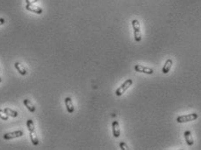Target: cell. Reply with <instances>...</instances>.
<instances>
[{
    "label": "cell",
    "mask_w": 201,
    "mask_h": 150,
    "mask_svg": "<svg viewBox=\"0 0 201 150\" xmlns=\"http://www.w3.org/2000/svg\"><path fill=\"white\" fill-rule=\"evenodd\" d=\"M65 105L67 107V110L68 113H73L74 112V106L73 104V101H72V99L70 97H66L65 98Z\"/></svg>",
    "instance_id": "8"
},
{
    "label": "cell",
    "mask_w": 201,
    "mask_h": 150,
    "mask_svg": "<svg viewBox=\"0 0 201 150\" xmlns=\"http://www.w3.org/2000/svg\"><path fill=\"white\" fill-rule=\"evenodd\" d=\"M26 127L28 128V131H29V134H30V138H31V142L33 145L37 146L39 145V139H38V136L36 135V132H35V127H34V122L33 120H28L26 121Z\"/></svg>",
    "instance_id": "1"
},
{
    "label": "cell",
    "mask_w": 201,
    "mask_h": 150,
    "mask_svg": "<svg viewBox=\"0 0 201 150\" xmlns=\"http://www.w3.org/2000/svg\"><path fill=\"white\" fill-rule=\"evenodd\" d=\"M184 135H185V139H186V143H187V145L193 146L194 144V140L193 135H192V133H191L189 130H187V131H186V132L184 133Z\"/></svg>",
    "instance_id": "11"
},
{
    "label": "cell",
    "mask_w": 201,
    "mask_h": 150,
    "mask_svg": "<svg viewBox=\"0 0 201 150\" xmlns=\"http://www.w3.org/2000/svg\"><path fill=\"white\" fill-rule=\"evenodd\" d=\"M14 66H15V68L17 69V71H18L20 74L23 75V76L27 74V71H26V69L25 68V67H24L21 63H19V62H16Z\"/></svg>",
    "instance_id": "12"
},
{
    "label": "cell",
    "mask_w": 201,
    "mask_h": 150,
    "mask_svg": "<svg viewBox=\"0 0 201 150\" xmlns=\"http://www.w3.org/2000/svg\"><path fill=\"white\" fill-rule=\"evenodd\" d=\"M23 103L24 105L26 106V108L30 111L31 112H35V110H36V108H35V106L34 105L31 103V101L30 99H24L23 100Z\"/></svg>",
    "instance_id": "13"
},
{
    "label": "cell",
    "mask_w": 201,
    "mask_h": 150,
    "mask_svg": "<svg viewBox=\"0 0 201 150\" xmlns=\"http://www.w3.org/2000/svg\"><path fill=\"white\" fill-rule=\"evenodd\" d=\"M23 135V131L18 130V131H14V132H10V133H7V134H5L4 136H3V138L5 140H12V139H14V138L21 137Z\"/></svg>",
    "instance_id": "6"
},
{
    "label": "cell",
    "mask_w": 201,
    "mask_h": 150,
    "mask_svg": "<svg viewBox=\"0 0 201 150\" xmlns=\"http://www.w3.org/2000/svg\"><path fill=\"white\" fill-rule=\"evenodd\" d=\"M0 119H2L3 120H9V116L7 115V113L5 112L3 109H0Z\"/></svg>",
    "instance_id": "15"
},
{
    "label": "cell",
    "mask_w": 201,
    "mask_h": 150,
    "mask_svg": "<svg viewBox=\"0 0 201 150\" xmlns=\"http://www.w3.org/2000/svg\"><path fill=\"white\" fill-rule=\"evenodd\" d=\"M172 65H173V61L172 60H170V59H168V60L165 61V63H164V65H163V67L162 68V73L163 74H167L170 71V68L172 67Z\"/></svg>",
    "instance_id": "10"
},
{
    "label": "cell",
    "mask_w": 201,
    "mask_h": 150,
    "mask_svg": "<svg viewBox=\"0 0 201 150\" xmlns=\"http://www.w3.org/2000/svg\"><path fill=\"white\" fill-rule=\"evenodd\" d=\"M2 82V79H1V78H0V83Z\"/></svg>",
    "instance_id": "19"
},
{
    "label": "cell",
    "mask_w": 201,
    "mask_h": 150,
    "mask_svg": "<svg viewBox=\"0 0 201 150\" xmlns=\"http://www.w3.org/2000/svg\"><path fill=\"white\" fill-rule=\"evenodd\" d=\"M120 148H121V149L123 150H127L129 149V148H128V146L126 145V143L124 142H120Z\"/></svg>",
    "instance_id": "16"
},
{
    "label": "cell",
    "mask_w": 201,
    "mask_h": 150,
    "mask_svg": "<svg viewBox=\"0 0 201 150\" xmlns=\"http://www.w3.org/2000/svg\"><path fill=\"white\" fill-rule=\"evenodd\" d=\"M134 69H135L136 72L145 73V74L151 75L154 73V70L152 68L147 67H144V66H142V65H136L134 67Z\"/></svg>",
    "instance_id": "5"
},
{
    "label": "cell",
    "mask_w": 201,
    "mask_h": 150,
    "mask_svg": "<svg viewBox=\"0 0 201 150\" xmlns=\"http://www.w3.org/2000/svg\"><path fill=\"white\" fill-rule=\"evenodd\" d=\"M198 117H199V115L195 112L186 114V115H181L177 118V122L178 123H186V122H189V121H193V120H197Z\"/></svg>",
    "instance_id": "3"
},
{
    "label": "cell",
    "mask_w": 201,
    "mask_h": 150,
    "mask_svg": "<svg viewBox=\"0 0 201 150\" xmlns=\"http://www.w3.org/2000/svg\"><path fill=\"white\" fill-rule=\"evenodd\" d=\"M132 27L134 30V38L137 42H140L142 40V33L140 28V23L137 19H133L131 21Z\"/></svg>",
    "instance_id": "2"
},
{
    "label": "cell",
    "mask_w": 201,
    "mask_h": 150,
    "mask_svg": "<svg viewBox=\"0 0 201 150\" xmlns=\"http://www.w3.org/2000/svg\"><path fill=\"white\" fill-rule=\"evenodd\" d=\"M4 111L7 113L8 116H10V117H12V118H16V117H18V113L17 111H14V110H12L11 108H5L4 109Z\"/></svg>",
    "instance_id": "14"
},
{
    "label": "cell",
    "mask_w": 201,
    "mask_h": 150,
    "mask_svg": "<svg viewBox=\"0 0 201 150\" xmlns=\"http://www.w3.org/2000/svg\"><path fill=\"white\" fill-rule=\"evenodd\" d=\"M39 0H25L26 4H34L36 2H38Z\"/></svg>",
    "instance_id": "17"
},
{
    "label": "cell",
    "mask_w": 201,
    "mask_h": 150,
    "mask_svg": "<svg viewBox=\"0 0 201 150\" xmlns=\"http://www.w3.org/2000/svg\"><path fill=\"white\" fill-rule=\"evenodd\" d=\"M25 9L29 11H32V12L36 13V14H41L43 12V10L41 8L34 5L33 4H26Z\"/></svg>",
    "instance_id": "7"
},
{
    "label": "cell",
    "mask_w": 201,
    "mask_h": 150,
    "mask_svg": "<svg viewBox=\"0 0 201 150\" xmlns=\"http://www.w3.org/2000/svg\"><path fill=\"white\" fill-rule=\"evenodd\" d=\"M5 23V19L3 18H0V25H3Z\"/></svg>",
    "instance_id": "18"
},
{
    "label": "cell",
    "mask_w": 201,
    "mask_h": 150,
    "mask_svg": "<svg viewBox=\"0 0 201 150\" xmlns=\"http://www.w3.org/2000/svg\"><path fill=\"white\" fill-rule=\"evenodd\" d=\"M132 84H133V80H130V79L127 80L125 82H124L122 84V86H121L120 87H118V88L116 89V95H117V96H122L124 93L131 86Z\"/></svg>",
    "instance_id": "4"
},
{
    "label": "cell",
    "mask_w": 201,
    "mask_h": 150,
    "mask_svg": "<svg viewBox=\"0 0 201 150\" xmlns=\"http://www.w3.org/2000/svg\"><path fill=\"white\" fill-rule=\"evenodd\" d=\"M112 131H113V135L115 138H118L120 136V126H119V122L117 120L113 121L112 123Z\"/></svg>",
    "instance_id": "9"
}]
</instances>
